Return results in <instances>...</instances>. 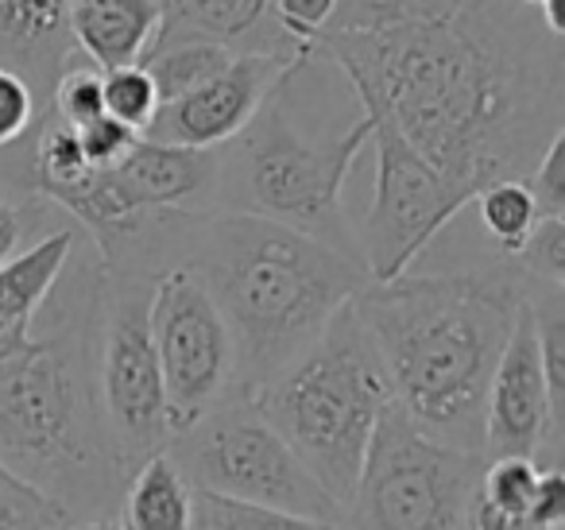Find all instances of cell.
Segmentation results:
<instances>
[{
    "mask_svg": "<svg viewBox=\"0 0 565 530\" xmlns=\"http://www.w3.org/2000/svg\"><path fill=\"white\" fill-rule=\"evenodd\" d=\"M310 55L472 194L523 182L565 132V40L519 0H338Z\"/></svg>",
    "mask_w": 565,
    "mask_h": 530,
    "instance_id": "1",
    "label": "cell"
},
{
    "mask_svg": "<svg viewBox=\"0 0 565 530\" xmlns=\"http://www.w3.org/2000/svg\"><path fill=\"white\" fill-rule=\"evenodd\" d=\"M97 259L109 272L151 279L167 267H190L225 318L236 391L248 399L279 380L333 314L369 287L361 259L248 213H151L102 244Z\"/></svg>",
    "mask_w": 565,
    "mask_h": 530,
    "instance_id": "2",
    "label": "cell"
},
{
    "mask_svg": "<svg viewBox=\"0 0 565 530\" xmlns=\"http://www.w3.org/2000/svg\"><path fill=\"white\" fill-rule=\"evenodd\" d=\"M78 252L71 287L58 279L43 306L47 329L0 357V465L63 507L71 522H94L117 519L128 480L97 403L102 259H78Z\"/></svg>",
    "mask_w": 565,
    "mask_h": 530,
    "instance_id": "3",
    "label": "cell"
},
{
    "mask_svg": "<svg viewBox=\"0 0 565 530\" xmlns=\"http://www.w3.org/2000/svg\"><path fill=\"white\" fill-rule=\"evenodd\" d=\"M523 298L526 283L508 259L477 272H407L353 298L411 426L484 457V395Z\"/></svg>",
    "mask_w": 565,
    "mask_h": 530,
    "instance_id": "4",
    "label": "cell"
},
{
    "mask_svg": "<svg viewBox=\"0 0 565 530\" xmlns=\"http://www.w3.org/2000/svg\"><path fill=\"white\" fill-rule=\"evenodd\" d=\"M310 63L282 74L256 117L217 151L210 213H248L302 236H315L341 256L361 259L356 229L345 218V179L372 144V125L356 120L341 136L318 140L291 117V86Z\"/></svg>",
    "mask_w": 565,
    "mask_h": 530,
    "instance_id": "5",
    "label": "cell"
},
{
    "mask_svg": "<svg viewBox=\"0 0 565 530\" xmlns=\"http://www.w3.org/2000/svg\"><path fill=\"white\" fill-rule=\"evenodd\" d=\"M252 403L345 515L376 426L392 406V383L356 306H341L326 333Z\"/></svg>",
    "mask_w": 565,
    "mask_h": 530,
    "instance_id": "6",
    "label": "cell"
},
{
    "mask_svg": "<svg viewBox=\"0 0 565 530\" xmlns=\"http://www.w3.org/2000/svg\"><path fill=\"white\" fill-rule=\"evenodd\" d=\"M167 457L194 491L345 527V515L241 391H228L202 422L171 437Z\"/></svg>",
    "mask_w": 565,
    "mask_h": 530,
    "instance_id": "7",
    "label": "cell"
},
{
    "mask_svg": "<svg viewBox=\"0 0 565 530\" xmlns=\"http://www.w3.org/2000/svg\"><path fill=\"white\" fill-rule=\"evenodd\" d=\"M484 457L449 449L387 406L364 457L345 530H472Z\"/></svg>",
    "mask_w": 565,
    "mask_h": 530,
    "instance_id": "8",
    "label": "cell"
},
{
    "mask_svg": "<svg viewBox=\"0 0 565 530\" xmlns=\"http://www.w3.org/2000/svg\"><path fill=\"white\" fill-rule=\"evenodd\" d=\"M151 287H156L151 275L102 267L94 352L97 403H102L105 434H109L113 457H117L125 480L171 442L163 372H159L148 321Z\"/></svg>",
    "mask_w": 565,
    "mask_h": 530,
    "instance_id": "9",
    "label": "cell"
},
{
    "mask_svg": "<svg viewBox=\"0 0 565 530\" xmlns=\"http://www.w3.org/2000/svg\"><path fill=\"white\" fill-rule=\"evenodd\" d=\"M148 321L163 372L167 426L171 437H179L236 391L233 337L205 283L190 267H167L156 275Z\"/></svg>",
    "mask_w": 565,
    "mask_h": 530,
    "instance_id": "10",
    "label": "cell"
},
{
    "mask_svg": "<svg viewBox=\"0 0 565 530\" xmlns=\"http://www.w3.org/2000/svg\"><path fill=\"white\" fill-rule=\"evenodd\" d=\"M372 144H376V190L356 229V248L369 283H392L411 272L434 236L457 213L469 210L477 194L434 171L395 128L372 125Z\"/></svg>",
    "mask_w": 565,
    "mask_h": 530,
    "instance_id": "11",
    "label": "cell"
},
{
    "mask_svg": "<svg viewBox=\"0 0 565 530\" xmlns=\"http://www.w3.org/2000/svg\"><path fill=\"white\" fill-rule=\"evenodd\" d=\"M213 174H217V151L167 148L140 136V144L117 167L89 171L78 190L58 198L55 210H63L97 252L132 221L151 213H210Z\"/></svg>",
    "mask_w": 565,
    "mask_h": 530,
    "instance_id": "12",
    "label": "cell"
},
{
    "mask_svg": "<svg viewBox=\"0 0 565 530\" xmlns=\"http://www.w3.org/2000/svg\"><path fill=\"white\" fill-rule=\"evenodd\" d=\"M562 442L550 422L539 333L523 298L484 395V460L534 457L542 468H562Z\"/></svg>",
    "mask_w": 565,
    "mask_h": 530,
    "instance_id": "13",
    "label": "cell"
},
{
    "mask_svg": "<svg viewBox=\"0 0 565 530\" xmlns=\"http://www.w3.org/2000/svg\"><path fill=\"white\" fill-rule=\"evenodd\" d=\"M291 66V59L279 55H236L225 71L202 89L179 97L171 105H159L151 125L143 128V140L167 144V148L213 151L228 144L267 102L279 78Z\"/></svg>",
    "mask_w": 565,
    "mask_h": 530,
    "instance_id": "14",
    "label": "cell"
},
{
    "mask_svg": "<svg viewBox=\"0 0 565 530\" xmlns=\"http://www.w3.org/2000/svg\"><path fill=\"white\" fill-rule=\"evenodd\" d=\"M156 4L159 32L151 51L182 40H205L221 43L233 55H279L291 63H310L279 40L267 17L271 0H156Z\"/></svg>",
    "mask_w": 565,
    "mask_h": 530,
    "instance_id": "15",
    "label": "cell"
},
{
    "mask_svg": "<svg viewBox=\"0 0 565 530\" xmlns=\"http://www.w3.org/2000/svg\"><path fill=\"white\" fill-rule=\"evenodd\" d=\"M71 0H0V66L32 86L51 113V89L74 55L66 32Z\"/></svg>",
    "mask_w": 565,
    "mask_h": 530,
    "instance_id": "16",
    "label": "cell"
},
{
    "mask_svg": "<svg viewBox=\"0 0 565 530\" xmlns=\"http://www.w3.org/2000/svg\"><path fill=\"white\" fill-rule=\"evenodd\" d=\"M82 236L86 233L71 221V225L40 236L32 248H24L17 259L0 267V357L20 352L32 341L35 321H40L55 283L71 267Z\"/></svg>",
    "mask_w": 565,
    "mask_h": 530,
    "instance_id": "17",
    "label": "cell"
},
{
    "mask_svg": "<svg viewBox=\"0 0 565 530\" xmlns=\"http://www.w3.org/2000/svg\"><path fill=\"white\" fill-rule=\"evenodd\" d=\"M66 32L82 59L97 71L140 66L159 32L156 0H71Z\"/></svg>",
    "mask_w": 565,
    "mask_h": 530,
    "instance_id": "18",
    "label": "cell"
},
{
    "mask_svg": "<svg viewBox=\"0 0 565 530\" xmlns=\"http://www.w3.org/2000/svg\"><path fill=\"white\" fill-rule=\"evenodd\" d=\"M190 488L174 460L163 453L148 457L132 476L117 504L120 530H190Z\"/></svg>",
    "mask_w": 565,
    "mask_h": 530,
    "instance_id": "19",
    "label": "cell"
},
{
    "mask_svg": "<svg viewBox=\"0 0 565 530\" xmlns=\"http://www.w3.org/2000/svg\"><path fill=\"white\" fill-rule=\"evenodd\" d=\"M233 51L221 47V43H205V40H182V43H167L143 55V71H148L151 86H156L159 105H171L179 97L202 89L205 82H213L228 63H233Z\"/></svg>",
    "mask_w": 565,
    "mask_h": 530,
    "instance_id": "20",
    "label": "cell"
},
{
    "mask_svg": "<svg viewBox=\"0 0 565 530\" xmlns=\"http://www.w3.org/2000/svg\"><path fill=\"white\" fill-rule=\"evenodd\" d=\"M472 210H477L480 229L492 241V248L500 252V259L515 256L526 236H531L534 221L542 218L526 182H492V187H484L472 198Z\"/></svg>",
    "mask_w": 565,
    "mask_h": 530,
    "instance_id": "21",
    "label": "cell"
},
{
    "mask_svg": "<svg viewBox=\"0 0 565 530\" xmlns=\"http://www.w3.org/2000/svg\"><path fill=\"white\" fill-rule=\"evenodd\" d=\"M190 530H345V527L271 511V507L236 504V499H221L210 496V491H194L190 496Z\"/></svg>",
    "mask_w": 565,
    "mask_h": 530,
    "instance_id": "22",
    "label": "cell"
},
{
    "mask_svg": "<svg viewBox=\"0 0 565 530\" xmlns=\"http://www.w3.org/2000/svg\"><path fill=\"white\" fill-rule=\"evenodd\" d=\"M63 225H71V218L55 210L47 198L0 187V267L17 259L24 248H32L40 236L55 233Z\"/></svg>",
    "mask_w": 565,
    "mask_h": 530,
    "instance_id": "23",
    "label": "cell"
},
{
    "mask_svg": "<svg viewBox=\"0 0 565 530\" xmlns=\"http://www.w3.org/2000/svg\"><path fill=\"white\" fill-rule=\"evenodd\" d=\"M51 113L71 128H86L105 117L102 71H97L89 59H82L78 51L66 59L63 74H58L55 89H51Z\"/></svg>",
    "mask_w": 565,
    "mask_h": 530,
    "instance_id": "24",
    "label": "cell"
},
{
    "mask_svg": "<svg viewBox=\"0 0 565 530\" xmlns=\"http://www.w3.org/2000/svg\"><path fill=\"white\" fill-rule=\"evenodd\" d=\"M542 465L534 457H495L484 460L477 484V499L495 511L511 515H531L534 484H539Z\"/></svg>",
    "mask_w": 565,
    "mask_h": 530,
    "instance_id": "25",
    "label": "cell"
},
{
    "mask_svg": "<svg viewBox=\"0 0 565 530\" xmlns=\"http://www.w3.org/2000/svg\"><path fill=\"white\" fill-rule=\"evenodd\" d=\"M526 287H565V218H539L523 248L508 259Z\"/></svg>",
    "mask_w": 565,
    "mask_h": 530,
    "instance_id": "26",
    "label": "cell"
},
{
    "mask_svg": "<svg viewBox=\"0 0 565 530\" xmlns=\"http://www.w3.org/2000/svg\"><path fill=\"white\" fill-rule=\"evenodd\" d=\"M102 105L105 117L132 128V132H143L151 125V117H156L159 97L143 66H120V71L102 74Z\"/></svg>",
    "mask_w": 565,
    "mask_h": 530,
    "instance_id": "27",
    "label": "cell"
},
{
    "mask_svg": "<svg viewBox=\"0 0 565 530\" xmlns=\"http://www.w3.org/2000/svg\"><path fill=\"white\" fill-rule=\"evenodd\" d=\"M0 530H71V515L0 465Z\"/></svg>",
    "mask_w": 565,
    "mask_h": 530,
    "instance_id": "28",
    "label": "cell"
},
{
    "mask_svg": "<svg viewBox=\"0 0 565 530\" xmlns=\"http://www.w3.org/2000/svg\"><path fill=\"white\" fill-rule=\"evenodd\" d=\"M333 12H338V0H271L267 17H271L279 40L287 43L295 55L315 63L310 47H315V40L326 32Z\"/></svg>",
    "mask_w": 565,
    "mask_h": 530,
    "instance_id": "29",
    "label": "cell"
},
{
    "mask_svg": "<svg viewBox=\"0 0 565 530\" xmlns=\"http://www.w3.org/2000/svg\"><path fill=\"white\" fill-rule=\"evenodd\" d=\"M43 117H47V109L32 94V86L20 74L0 66V148H12V144L28 140Z\"/></svg>",
    "mask_w": 565,
    "mask_h": 530,
    "instance_id": "30",
    "label": "cell"
},
{
    "mask_svg": "<svg viewBox=\"0 0 565 530\" xmlns=\"http://www.w3.org/2000/svg\"><path fill=\"white\" fill-rule=\"evenodd\" d=\"M523 182L542 218H565V132L550 140V148L542 151V159Z\"/></svg>",
    "mask_w": 565,
    "mask_h": 530,
    "instance_id": "31",
    "label": "cell"
},
{
    "mask_svg": "<svg viewBox=\"0 0 565 530\" xmlns=\"http://www.w3.org/2000/svg\"><path fill=\"white\" fill-rule=\"evenodd\" d=\"M74 132H78L82 156H86V163L94 167V171L117 167L120 159H125L128 151L140 144V132L117 125L113 117H102V120H94V125H86V128H74Z\"/></svg>",
    "mask_w": 565,
    "mask_h": 530,
    "instance_id": "32",
    "label": "cell"
},
{
    "mask_svg": "<svg viewBox=\"0 0 565 530\" xmlns=\"http://www.w3.org/2000/svg\"><path fill=\"white\" fill-rule=\"evenodd\" d=\"M531 519L550 530H565V476L562 468H542L534 484Z\"/></svg>",
    "mask_w": 565,
    "mask_h": 530,
    "instance_id": "33",
    "label": "cell"
},
{
    "mask_svg": "<svg viewBox=\"0 0 565 530\" xmlns=\"http://www.w3.org/2000/svg\"><path fill=\"white\" fill-rule=\"evenodd\" d=\"M472 530H550L542 522H534L531 515H511V511H495V507L480 504L472 499V519H469Z\"/></svg>",
    "mask_w": 565,
    "mask_h": 530,
    "instance_id": "34",
    "label": "cell"
},
{
    "mask_svg": "<svg viewBox=\"0 0 565 530\" xmlns=\"http://www.w3.org/2000/svg\"><path fill=\"white\" fill-rule=\"evenodd\" d=\"M542 24H546L550 35H557V40H565V0H546L539 9Z\"/></svg>",
    "mask_w": 565,
    "mask_h": 530,
    "instance_id": "35",
    "label": "cell"
},
{
    "mask_svg": "<svg viewBox=\"0 0 565 530\" xmlns=\"http://www.w3.org/2000/svg\"><path fill=\"white\" fill-rule=\"evenodd\" d=\"M71 530H120L117 519H94V522H74Z\"/></svg>",
    "mask_w": 565,
    "mask_h": 530,
    "instance_id": "36",
    "label": "cell"
},
{
    "mask_svg": "<svg viewBox=\"0 0 565 530\" xmlns=\"http://www.w3.org/2000/svg\"><path fill=\"white\" fill-rule=\"evenodd\" d=\"M519 4H523V9H542L546 0H519Z\"/></svg>",
    "mask_w": 565,
    "mask_h": 530,
    "instance_id": "37",
    "label": "cell"
}]
</instances>
